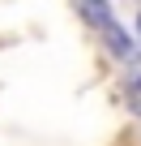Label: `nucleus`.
I'll return each instance as SVG.
<instances>
[{
  "instance_id": "nucleus-3",
  "label": "nucleus",
  "mask_w": 141,
  "mask_h": 146,
  "mask_svg": "<svg viewBox=\"0 0 141 146\" xmlns=\"http://www.w3.org/2000/svg\"><path fill=\"white\" fill-rule=\"evenodd\" d=\"M137 30H141V17H137Z\"/></svg>"
},
{
  "instance_id": "nucleus-1",
  "label": "nucleus",
  "mask_w": 141,
  "mask_h": 146,
  "mask_svg": "<svg viewBox=\"0 0 141 146\" xmlns=\"http://www.w3.org/2000/svg\"><path fill=\"white\" fill-rule=\"evenodd\" d=\"M81 13L98 26V35L107 39V47H111L120 60L137 64V43L128 39V30H120V22H115V17H111V9H107V0H81Z\"/></svg>"
},
{
  "instance_id": "nucleus-2",
  "label": "nucleus",
  "mask_w": 141,
  "mask_h": 146,
  "mask_svg": "<svg viewBox=\"0 0 141 146\" xmlns=\"http://www.w3.org/2000/svg\"><path fill=\"white\" fill-rule=\"evenodd\" d=\"M128 108L141 116V69H137L132 78H128Z\"/></svg>"
}]
</instances>
